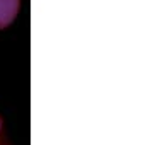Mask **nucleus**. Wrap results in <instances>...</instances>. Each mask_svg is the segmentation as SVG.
<instances>
[{"instance_id": "f257e3e1", "label": "nucleus", "mask_w": 153, "mask_h": 145, "mask_svg": "<svg viewBox=\"0 0 153 145\" xmlns=\"http://www.w3.org/2000/svg\"><path fill=\"white\" fill-rule=\"evenodd\" d=\"M19 0H0V29L7 28L16 19Z\"/></svg>"}, {"instance_id": "f03ea898", "label": "nucleus", "mask_w": 153, "mask_h": 145, "mask_svg": "<svg viewBox=\"0 0 153 145\" xmlns=\"http://www.w3.org/2000/svg\"><path fill=\"white\" fill-rule=\"evenodd\" d=\"M0 125H2V123H0Z\"/></svg>"}]
</instances>
